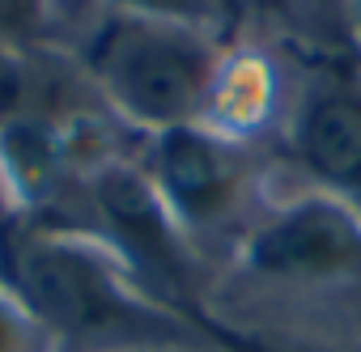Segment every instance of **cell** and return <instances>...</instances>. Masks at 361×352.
Masks as SVG:
<instances>
[{
  "instance_id": "8fae6325",
  "label": "cell",
  "mask_w": 361,
  "mask_h": 352,
  "mask_svg": "<svg viewBox=\"0 0 361 352\" xmlns=\"http://www.w3.org/2000/svg\"><path fill=\"white\" fill-rule=\"evenodd\" d=\"M192 352H196V348H192Z\"/></svg>"
},
{
  "instance_id": "ba28073f",
  "label": "cell",
  "mask_w": 361,
  "mask_h": 352,
  "mask_svg": "<svg viewBox=\"0 0 361 352\" xmlns=\"http://www.w3.org/2000/svg\"><path fill=\"white\" fill-rule=\"evenodd\" d=\"M0 352H51L47 335L5 289H0Z\"/></svg>"
},
{
  "instance_id": "3957f363",
  "label": "cell",
  "mask_w": 361,
  "mask_h": 352,
  "mask_svg": "<svg viewBox=\"0 0 361 352\" xmlns=\"http://www.w3.org/2000/svg\"><path fill=\"white\" fill-rule=\"evenodd\" d=\"M81 191L90 204L85 230L98 234L161 306L178 310L183 318L204 310L192 242L145 179L140 161H98L81 174Z\"/></svg>"
},
{
  "instance_id": "52a82bcc",
  "label": "cell",
  "mask_w": 361,
  "mask_h": 352,
  "mask_svg": "<svg viewBox=\"0 0 361 352\" xmlns=\"http://www.w3.org/2000/svg\"><path fill=\"white\" fill-rule=\"evenodd\" d=\"M204 348L213 352H340L331 344H310V339H293V335H276V331H255V327H238L230 318H217L209 306L192 314Z\"/></svg>"
},
{
  "instance_id": "30bf717a",
  "label": "cell",
  "mask_w": 361,
  "mask_h": 352,
  "mask_svg": "<svg viewBox=\"0 0 361 352\" xmlns=\"http://www.w3.org/2000/svg\"><path fill=\"white\" fill-rule=\"evenodd\" d=\"M348 30L357 43V64H361V0H348Z\"/></svg>"
},
{
  "instance_id": "6da1fadb",
  "label": "cell",
  "mask_w": 361,
  "mask_h": 352,
  "mask_svg": "<svg viewBox=\"0 0 361 352\" xmlns=\"http://www.w3.org/2000/svg\"><path fill=\"white\" fill-rule=\"evenodd\" d=\"M0 289L47 335L51 352H192V318L161 306L85 225L0 208Z\"/></svg>"
},
{
  "instance_id": "7a4b0ae2",
  "label": "cell",
  "mask_w": 361,
  "mask_h": 352,
  "mask_svg": "<svg viewBox=\"0 0 361 352\" xmlns=\"http://www.w3.org/2000/svg\"><path fill=\"white\" fill-rule=\"evenodd\" d=\"M81 60L98 98L149 136L209 123L230 68L221 34L132 9H106Z\"/></svg>"
},
{
  "instance_id": "277c9868",
  "label": "cell",
  "mask_w": 361,
  "mask_h": 352,
  "mask_svg": "<svg viewBox=\"0 0 361 352\" xmlns=\"http://www.w3.org/2000/svg\"><path fill=\"white\" fill-rule=\"evenodd\" d=\"M238 268L285 289L361 284V217L327 191H306L255 217L238 242Z\"/></svg>"
},
{
  "instance_id": "5b68a950",
  "label": "cell",
  "mask_w": 361,
  "mask_h": 352,
  "mask_svg": "<svg viewBox=\"0 0 361 352\" xmlns=\"http://www.w3.org/2000/svg\"><path fill=\"white\" fill-rule=\"evenodd\" d=\"M140 170L188 238L226 225L243 208L255 174L243 136L217 123H183L153 132Z\"/></svg>"
},
{
  "instance_id": "8992f818",
  "label": "cell",
  "mask_w": 361,
  "mask_h": 352,
  "mask_svg": "<svg viewBox=\"0 0 361 352\" xmlns=\"http://www.w3.org/2000/svg\"><path fill=\"white\" fill-rule=\"evenodd\" d=\"M289 157L331 200L361 217V73H319L293 111Z\"/></svg>"
},
{
  "instance_id": "9c48e42d",
  "label": "cell",
  "mask_w": 361,
  "mask_h": 352,
  "mask_svg": "<svg viewBox=\"0 0 361 352\" xmlns=\"http://www.w3.org/2000/svg\"><path fill=\"white\" fill-rule=\"evenodd\" d=\"M47 13V0H0V51H18Z\"/></svg>"
}]
</instances>
